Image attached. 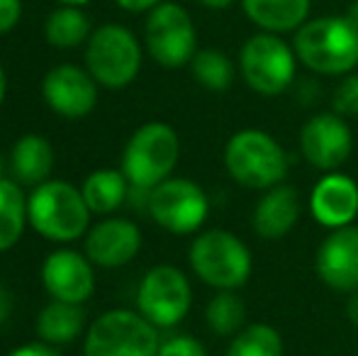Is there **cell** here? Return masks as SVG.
Wrapping results in <instances>:
<instances>
[{
    "mask_svg": "<svg viewBox=\"0 0 358 356\" xmlns=\"http://www.w3.org/2000/svg\"><path fill=\"white\" fill-rule=\"evenodd\" d=\"M292 49L297 62L322 76H346L358 66V27L349 15L307 20L295 29Z\"/></svg>",
    "mask_w": 358,
    "mask_h": 356,
    "instance_id": "6da1fadb",
    "label": "cell"
},
{
    "mask_svg": "<svg viewBox=\"0 0 358 356\" xmlns=\"http://www.w3.org/2000/svg\"><path fill=\"white\" fill-rule=\"evenodd\" d=\"M90 208L69 180H44L27 198V222L52 242H73L88 232Z\"/></svg>",
    "mask_w": 358,
    "mask_h": 356,
    "instance_id": "7a4b0ae2",
    "label": "cell"
},
{
    "mask_svg": "<svg viewBox=\"0 0 358 356\" xmlns=\"http://www.w3.org/2000/svg\"><path fill=\"white\" fill-rule=\"evenodd\" d=\"M224 166L229 176L249 190H268L287 176L283 144L264 129H239L224 147Z\"/></svg>",
    "mask_w": 358,
    "mask_h": 356,
    "instance_id": "3957f363",
    "label": "cell"
},
{
    "mask_svg": "<svg viewBox=\"0 0 358 356\" xmlns=\"http://www.w3.org/2000/svg\"><path fill=\"white\" fill-rule=\"evenodd\" d=\"M188 262L195 276L215 290H239L254 271L249 247L227 229L198 234L188 249Z\"/></svg>",
    "mask_w": 358,
    "mask_h": 356,
    "instance_id": "277c9868",
    "label": "cell"
},
{
    "mask_svg": "<svg viewBox=\"0 0 358 356\" xmlns=\"http://www.w3.org/2000/svg\"><path fill=\"white\" fill-rule=\"evenodd\" d=\"M180 159V139L166 122H146L129 137L122 154V173L134 188L151 190L171 178Z\"/></svg>",
    "mask_w": 358,
    "mask_h": 356,
    "instance_id": "5b68a950",
    "label": "cell"
},
{
    "mask_svg": "<svg viewBox=\"0 0 358 356\" xmlns=\"http://www.w3.org/2000/svg\"><path fill=\"white\" fill-rule=\"evenodd\" d=\"M239 71L254 93L273 98L285 93L295 81L297 54L278 34L259 32L246 39L241 47Z\"/></svg>",
    "mask_w": 358,
    "mask_h": 356,
    "instance_id": "8992f818",
    "label": "cell"
},
{
    "mask_svg": "<svg viewBox=\"0 0 358 356\" xmlns=\"http://www.w3.org/2000/svg\"><path fill=\"white\" fill-rule=\"evenodd\" d=\"M159 327L142 313L108 310L85 334L83 356H156L159 354Z\"/></svg>",
    "mask_w": 358,
    "mask_h": 356,
    "instance_id": "52a82bcc",
    "label": "cell"
},
{
    "mask_svg": "<svg viewBox=\"0 0 358 356\" xmlns=\"http://www.w3.org/2000/svg\"><path fill=\"white\" fill-rule=\"evenodd\" d=\"M85 66L95 83L105 88H124L142 69V49L134 34L120 24H105L90 37Z\"/></svg>",
    "mask_w": 358,
    "mask_h": 356,
    "instance_id": "ba28073f",
    "label": "cell"
},
{
    "mask_svg": "<svg viewBox=\"0 0 358 356\" xmlns=\"http://www.w3.org/2000/svg\"><path fill=\"white\" fill-rule=\"evenodd\" d=\"M146 210L166 232L193 234L208 220L210 198L195 180L171 176L149 190Z\"/></svg>",
    "mask_w": 358,
    "mask_h": 356,
    "instance_id": "9c48e42d",
    "label": "cell"
},
{
    "mask_svg": "<svg viewBox=\"0 0 358 356\" xmlns=\"http://www.w3.org/2000/svg\"><path fill=\"white\" fill-rule=\"evenodd\" d=\"M193 303L188 276L180 269L161 264L146 271L137 290V308L154 327L171 329L185 320Z\"/></svg>",
    "mask_w": 358,
    "mask_h": 356,
    "instance_id": "30bf717a",
    "label": "cell"
},
{
    "mask_svg": "<svg viewBox=\"0 0 358 356\" xmlns=\"http://www.w3.org/2000/svg\"><path fill=\"white\" fill-rule=\"evenodd\" d=\"M146 49L166 69H178L193 62L198 52L195 24L185 8L159 3L146 20Z\"/></svg>",
    "mask_w": 358,
    "mask_h": 356,
    "instance_id": "8fae6325",
    "label": "cell"
},
{
    "mask_svg": "<svg viewBox=\"0 0 358 356\" xmlns=\"http://www.w3.org/2000/svg\"><path fill=\"white\" fill-rule=\"evenodd\" d=\"M300 152L320 171H339L354 152V132L339 113H317L300 129Z\"/></svg>",
    "mask_w": 358,
    "mask_h": 356,
    "instance_id": "7c38bea8",
    "label": "cell"
},
{
    "mask_svg": "<svg viewBox=\"0 0 358 356\" xmlns=\"http://www.w3.org/2000/svg\"><path fill=\"white\" fill-rule=\"evenodd\" d=\"M320 280L339 293L358 290V225L331 229L315 254Z\"/></svg>",
    "mask_w": 358,
    "mask_h": 356,
    "instance_id": "4fadbf2b",
    "label": "cell"
},
{
    "mask_svg": "<svg viewBox=\"0 0 358 356\" xmlns=\"http://www.w3.org/2000/svg\"><path fill=\"white\" fill-rule=\"evenodd\" d=\"M42 283L54 300L83 305L95 290L93 262L73 249H57L44 259Z\"/></svg>",
    "mask_w": 358,
    "mask_h": 356,
    "instance_id": "5bb4252c",
    "label": "cell"
},
{
    "mask_svg": "<svg viewBox=\"0 0 358 356\" xmlns=\"http://www.w3.org/2000/svg\"><path fill=\"white\" fill-rule=\"evenodd\" d=\"M142 249V229L124 218H108L85 232V257L103 269L129 264Z\"/></svg>",
    "mask_w": 358,
    "mask_h": 356,
    "instance_id": "9a60e30c",
    "label": "cell"
},
{
    "mask_svg": "<svg viewBox=\"0 0 358 356\" xmlns=\"http://www.w3.org/2000/svg\"><path fill=\"white\" fill-rule=\"evenodd\" d=\"M42 93L49 108L69 120H78L93 113L95 100H98L95 78L71 64L52 69L42 83Z\"/></svg>",
    "mask_w": 358,
    "mask_h": 356,
    "instance_id": "2e32d148",
    "label": "cell"
},
{
    "mask_svg": "<svg viewBox=\"0 0 358 356\" xmlns=\"http://www.w3.org/2000/svg\"><path fill=\"white\" fill-rule=\"evenodd\" d=\"M310 213L329 229L354 225L358 215V183L341 171L324 173L310 193Z\"/></svg>",
    "mask_w": 358,
    "mask_h": 356,
    "instance_id": "e0dca14e",
    "label": "cell"
},
{
    "mask_svg": "<svg viewBox=\"0 0 358 356\" xmlns=\"http://www.w3.org/2000/svg\"><path fill=\"white\" fill-rule=\"evenodd\" d=\"M302 213V200L292 185L278 183L273 188L264 190V195L259 198L251 215V222H254V232L261 239H283L287 232L297 225Z\"/></svg>",
    "mask_w": 358,
    "mask_h": 356,
    "instance_id": "ac0fdd59",
    "label": "cell"
},
{
    "mask_svg": "<svg viewBox=\"0 0 358 356\" xmlns=\"http://www.w3.org/2000/svg\"><path fill=\"white\" fill-rule=\"evenodd\" d=\"M54 169V147L42 134H24L15 142L10 154V171L17 183L39 185L49 180Z\"/></svg>",
    "mask_w": 358,
    "mask_h": 356,
    "instance_id": "d6986e66",
    "label": "cell"
},
{
    "mask_svg": "<svg viewBox=\"0 0 358 356\" xmlns=\"http://www.w3.org/2000/svg\"><path fill=\"white\" fill-rule=\"evenodd\" d=\"M246 17L264 32H295L307 22L310 0H241Z\"/></svg>",
    "mask_w": 358,
    "mask_h": 356,
    "instance_id": "ffe728a7",
    "label": "cell"
},
{
    "mask_svg": "<svg viewBox=\"0 0 358 356\" xmlns=\"http://www.w3.org/2000/svg\"><path fill=\"white\" fill-rule=\"evenodd\" d=\"M85 313L83 305L64 303V300H54L44 305L42 313L37 318V334L44 344H69L83 332Z\"/></svg>",
    "mask_w": 358,
    "mask_h": 356,
    "instance_id": "44dd1931",
    "label": "cell"
},
{
    "mask_svg": "<svg viewBox=\"0 0 358 356\" xmlns=\"http://www.w3.org/2000/svg\"><path fill=\"white\" fill-rule=\"evenodd\" d=\"M129 180L122 171L115 169H98L83 180V193L85 203H88L90 213L95 215H110L113 210H117L120 205L127 200L129 195Z\"/></svg>",
    "mask_w": 358,
    "mask_h": 356,
    "instance_id": "7402d4cb",
    "label": "cell"
},
{
    "mask_svg": "<svg viewBox=\"0 0 358 356\" xmlns=\"http://www.w3.org/2000/svg\"><path fill=\"white\" fill-rule=\"evenodd\" d=\"M27 225V198L15 180L0 178V252L20 242Z\"/></svg>",
    "mask_w": 358,
    "mask_h": 356,
    "instance_id": "603a6c76",
    "label": "cell"
},
{
    "mask_svg": "<svg viewBox=\"0 0 358 356\" xmlns=\"http://www.w3.org/2000/svg\"><path fill=\"white\" fill-rule=\"evenodd\" d=\"M227 356H283V337L273 325H246L231 337Z\"/></svg>",
    "mask_w": 358,
    "mask_h": 356,
    "instance_id": "cb8c5ba5",
    "label": "cell"
},
{
    "mask_svg": "<svg viewBox=\"0 0 358 356\" xmlns=\"http://www.w3.org/2000/svg\"><path fill=\"white\" fill-rule=\"evenodd\" d=\"M190 69H193L195 81L203 88L213 90V93H224V90L231 88L236 78V69L231 64V59L227 57L220 49H200L195 52L193 62H190Z\"/></svg>",
    "mask_w": 358,
    "mask_h": 356,
    "instance_id": "d4e9b609",
    "label": "cell"
},
{
    "mask_svg": "<svg viewBox=\"0 0 358 356\" xmlns=\"http://www.w3.org/2000/svg\"><path fill=\"white\" fill-rule=\"evenodd\" d=\"M208 327L220 337H234L246 327V305L236 295V290H217V295L205 310Z\"/></svg>",
    "mask_w": 358,
    "mask_h": 356,
    "instance_id": "484cf974",
    "label": "cell"
},
{
    "mask_svg": "<svg viewBox=\"0 0 358 356\" xmlns=\"http://www.w3.org/2000/svg\"><path fill=\"white\" fill-rule=\"evenodd\" d=\"M88 29H90V24H88V20H85V15L71 5V8H62L49 15L47 29H44V32H47L49 44L69 49L83 42V39L88 37Z\"/></svg>",
    "mask_w": 358,
    "mask_h": 356,
    "instance_id": "4316f807",
    "label": "cell"
},
{
    "mask_svg": "<svg viewBox=\"0 0 358 356\" xmlns=\"http://www.w3.org/2000/svg\"><path fill=\"white\" fill-rule=\"evenodd\" d=\"M334 113L341 118H356L358 115V73H346L334 90Z\"/></svg>",
    "mask_w": 358,
    "mask_h": 356,
    "instance_id": "83f0119b",
    "label": "cell"
},
{
    "mask_svg": "<svg viewBox=\"0 0 358 356\" xmlns=\"http://www.w3.org/2000/svg\"><path fill=\"white\" fill-rule=\"evenodd\" d=\"M156 356H208V349L193 334H171L169 339H161Z\"/></svg>",
    "mask_w": 358,
    "mask_h": 356,
    "instance_id": "f1b7e54d",
    "label": "cell"
},
{
    "mask_svg": "<svg viewBox=\"0 0 358 356\" xmlns=\"http://www.w3.org/2000/svg\"><path fill=\"white\" fill-rule=\"evenodd\" d=\"M20 13H22L20 0H0V34L10 32L17 24Z\"/></svg>",
    "mask_w": 358,
    "mask_h": 356,
    "instance_id": "f546056e",
    "label": "cell"
},
{
    "mask_svg": "<svg viewBox=\"0 0 358 356\" xmlns=\"http://www.w3.org/2000/svg\"><path fill=\"white\" fill-rule=\"evenodd\" d=\"M5 356H59L54 349H49L47 344H24V347H17L13 352H8Z\"/></svg>",
    "mask_w": 358,
    "mask_h": 356,
    "instance_id": "4dcf8cb0",
    "label": "cell"
},
{
    "mask_svg": "<svg viewBox=\"0 0 358 356\" xmlns=\"http://www.w3.org/2000/svg\"><path fill=\"white\" fill-rule=\"evenodd\" d=\"M161 0H117V5H122L124 10H132V13H142V10L156 8Z\"/></svg>",
    "mask_w": 358,
    "mask_h": 356,
    "instance_id": "1f68e13d",
    "label": "cell"
},
{
    "mask_svg": "<svg viewBox=\"0 0 358 356\" xmlns=\"http://www.w3.org/2000/svg\"><path fill=\"white\" fill-rule=\"evenodd\" d=\"M346 318H349L351 327L358 329V290L356 293H351L349 303H346Z\"/></svg>",
    "mask_w": 358,
    "mask_h": 356,
    "instance_id": "d6a6232c",
    "label": "cell"
},
{
    "mask_svg": "<svg viewBox=\"0 0 358 356\" xmlns=\"http://www.w3.org/2000/svg\"><path fill=\"white\" fill-rule=\"evenodd\" d=\"M10 313V295L5 293L3 288H0V325L5 322V318H8Z\"/></svg>",
    "mask_w": 358,
    "mask_h": 356,
    "instance_id": "836d02e7",
    "label": "cell"
},
{
    "mask_svg": "<svg viewBox=\"0 0 358 356\" xmlns=\"http://www.w3.org/2000/svg\"><path fill=\"white\" fill-rule=\"evenodd\" d=\"M198 3L208 5V8H215V10H222V8H227V5L234 3V0H198Z\"/></svg>",
    "mask_w": 358,
    "mask_h": 356,
    "instance_id": "e575fe53",
    "label": "cell"
},
{
    "mask_svg": "<svg viewBox=\"0 0 358 356\" xmlns=\"http://www.w3.org/2000/svg\"><path fill=\"white\" fill-rule=\"evenodd\" d=\"M5 90H8V78H5V71H3V66H0V105H3V100H5Z\"/></svg>",
    "mask_w": 358,
    "mask_h": 356,
    "instance_id": "d590c367",
    "label": "cell"
},
{
    "mask_svg": "<svg viewBox=\"0 0 358 356\" xmlns=\"http://www.w3.org/2000/svg\"><path fill=\"white\" fill-rule=\"evenodd\" d=\"M346 15H349V20L358 27V3H351L349 5V13H346Z\"/></svg>",
    "mask_w": 358,
    "mask_h": 356,
    "instance_id": "8d00e7d4",
    "label": "cell"
},
{
    "mask_svg": "<svg viewBox=\"0 0 358 356\" xmlns=\"http://www.w3.org/2000/svg\"><path fill=\"white\" fill-rule=\"evenodd\" d=\"M5 169H8V164H5L3 154H0V178H5Z\"/></svg>",
    "mask_w": 358,
    "mask_h": 356,
    "instance_id": "74e56055",
    "label": "cell"
},
{
    "mask_svg": "<svg viewBox=\"0 0 358 356\" xmlns=\"http://www.w3.org/2000/svg\"><path fill=\"white\" fill-rule=\"evenodd\" d=\"M62 3H66V5H83V3H88V0H62Z\"/></svg>",
    "mask_w": 358,
    "mask_h": 356,
    "instance_id": "f35d334b",
    "label": "cell"
}]
</instances>
